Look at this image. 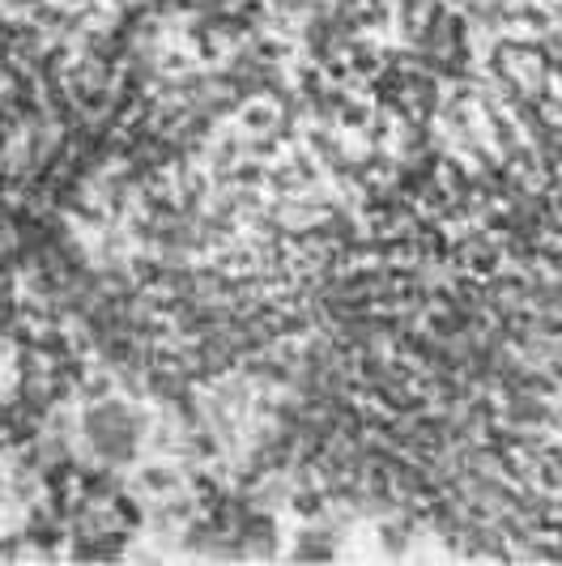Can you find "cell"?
<instances>
[{
    "mask_svg": "<svg viewBox=\"0 0 562 566\" xmlns=\"http://www.w3.org/2000/svg\"><path fill=\"white\" fill-rule=\"evenodd\" d=\"M85 443L94 448V455L103 460H124L137 448V422L124 405H94L85 413Z\"/></svg>",
    "mask_w": 562,
    "mask_h": 566,
    "instance_id": "obj_1",
    "label": "cell"
}]
</instances>
